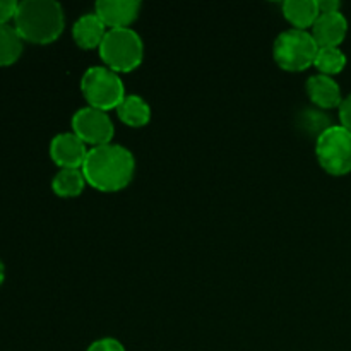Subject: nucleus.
<instances>
[{
    "instance_id": "obj_16",
    "label": "nucleus",
    "mask_w": 351,
    "mask_h": 351,
    "mask_svg": "<svg viewBox=\"0 0 351 351\" xmlns=\"http://www.w3.org/2000/svg\"><path fill=\"white\" fill-rule=\"evenodd\" d=\"M24 40L10 24L0 26V67L12 65L23 53Z\"/></svg>"
},
{
    "instance_id": "obj_9",
    "label": "nucleus",
    "mask_w": 351,
    "mask_h": 351,
    "mask_svg": "<svg viewBox=\"0 0 351 351\" xmlns=\"http://www.w3.org/2000/svg\"><path fill=\"white\" fill-rule=\"evenodd\" d=\"M139 0H98L95 3V14L108 29L130 27L139 17Z\"/></svg>"
},
{
    "instance_id": "obj_22",
    "label": "nucleus",
    "mask_w": 351,
    "mask_h": 351,
    "mask_svg": "<svg viewBox=\"0 0 351 351\" xmlns=\"http://www.w3.org/2000/svg\"><path fill=\"white\" fill-rule=\"evenodd\" d=\"M3 280H5V267H3V263L0 261V287H2Z\"/></svg>"
},
{
    "instance_id": "obj_8",
    "label": "nucleus",
    "mask_w": 351,
    "mask_h": 351,
    "mask_svg": "<svg viewBox=\"0 0 351 351\" xmlns=\"http://www.w3.org/2000/svg\"><path fill=\"white\" fill-rule=\"evenodd\" d=\"M88 144L74 132H60L50 141V158L58 168H82L88 156Z\"/></svg>"
},
{
    "instance_id": "obj_15",
    "label": "nucleus",
    "mask_w": 351,
    "mask_h": 351,
    "mask_svg": "<svg viewBox=\"0 0 351 351\" xmlns=\"http://www.w3.org/2000/svg\"><path fill=\"white\" fill-rule=\"evenodd\" d=\"M86 178L81 168H60L51 180V191L58 197H77L84 192Z\"/></svg>"
},
{
    "instance_id": "obj_13",
    "label": "nucleus",
    "mask_w": 351,
    "mask_h": 351,
    "mask_svg": "<svg viewBox=\"0 0 351 351\" xmlns=\"http://www.w3.org/2000/svg\"><path fill=\"white\" fill-rule=\"evenodd\" d=\"M283 16L295 29H307L314 26L319 17L317 0H287L281 5Z\"/></svg>"
},
{
    "instance_id": "obj_18",
    "label": "nucleus",
    "mask_w": 351,
    "mask_h": 351,
    "mask_svg": "<svg viewBox=\"0 0 351 351\" xmlns=\"http://www.w3.org/2000/svg\"><path fill=\"white\" fill-rule=\"evenodd\" d=\"M86 351H125V346L115 338H99L93 341Z\"/></svg>"
},
{
    "instance_id": "obj_10",
    "label": "nucleus",
    "mask_w": 351,
    "mask_h": 351,
    "mask_svg": "<svg viewBox=\"0 0 351 351\" xmlns=\"http://www.w3.org/2000/svg\"><path fill=\"white\" fill-rule=\"evenodd\" d=\"M311 33L319 48L339 47L348 33V21L341 12L319 14Z\"/></svg>"
},
{
    "instance_id": "obj_19",
    "label": "nucleus",
    "mask_w": 351,
    "mask_h": 351,
    "mask_svg": "<svg viewBox=\"0 0 351 351\" xmlns=\"http://www.w3.org/2000/svg\"><path fill=\"white\" fill-rule=\"evenodd\" d=\"M17 10V2L14 0H0V26L9 24V21H14Z\"/></svg>"
},
{
    "instance_id": "obj_4",
    "label": "nucleus",
    "mask_w": 351,
    "mask_h": 351,
    "mask_svg": "<svg viewBox=\"0 0 351 351\" xmlns=\"http://www.w3.org/2000/svg\"><path fill=\"white\" fill-rule=\"evenodd\" d=\"M81 93L88 101V106L110 112L125 98V86L119 72L106 65H91L81 77Z\"/></svg>"
},
{
    "instance_id": "obj_3",
    "label": "nucleus",
    "mask_w": 351,
    "mask_h": 351,
    "mask_svg": "<svg viewBox=\"0 0 351 351\" xmlns=\"http://www.w3.org/2000/svg\"><path fill=\"white\" fill-rule=\"evenodd\" d=\"M98 50L106 67L123 74L136 71L143 64L144 41L132 27L108 29Z\"/></svg>"
},
{
    "instance_id": "obj_7",
    "label": "nucleus",
    "mask_w": 351,
    "mask_h": 351,
    "mask_svg": "<svg viewBox=\"0 0 351 351\" xmlns=\"http://www.w3.org/2000/svg\"><path fill=\"white\" fill-rule=\"evenodd\" d=\"M71 123L72 132L91 147L110 144L115 136V125L110 119V113L93 106H82L75 110Z\"/></svg>"
},
{
    "instance_id": "obj_20",
    "label": "nucleus",
    "mask_w": 351,
    "mask_h": 351,
    "mask_svg": "<svg viewBox=\"0 0 351 351\" xmlns=\"http://www.w3.org/2000/svg\"><path fill=\"white\" fill-rule=\"evenodd\" d=\"M339 120H341V125L351 132V95L343 98L341 105H339Z\"/></svg>"
},
{
    "instance_id": "obj_21",
    "label": "nucleus",
    "mask_w": 351,
    "mask_h": 351,
    "mask_svg": "<svg viewBox=\"0 0 351 351\" xmlns=\"http://www.w3.org/2000/svg\"><path fill=\"white\" fill-rule=\"evenodd\" d=\"M317 5L321 14L341 12V2L339 0H317Z\"/></svg>"
},
{
    "instance_id": "obj_11",
    "label": "nucleus",
    "mask_w": 351,
    "mask_h": 351,
    "mask_svg": "<svg viewBox=\"0 0 351 351\" xmlns=\"http://www.w3.org/2000/svg\"><path fill=\"white\" fill-rule=\"evenodd\" d=\"M307 95L315 106L322 110L339 108L343 101L341 88L331 75L314 74L307 79Z\"/></svg>"
},
{
    "instance_id": "obj_17",
    "label": "nucleus",
    "mask_w": 351,
    "mask_h": 351,
    "mask_svg": "<svg viewBox=\"0 0 351 351\" xmlns=\"http://www.w3.org/2000/svg\"><path fill=\"white\" fill-rule=\"evenodd\" d=\"M346 55L339 47H324L319 48L317 57H315L314 67L317 69L319 74L335 75L345 69Z\"/></svg>"
},
{
    "instance_id": "obj_6",
    "label": "nucleus",
    "mask_w": 351,
    "mask_h": 351,
    "mask_svg": "<svg viewBox=\"0 0 351 351\" xmlns=\"http://www.w3.org/2000/svg\"><path fill=\"white\" fill-rule=\"evenodd\" d=\"M315 158L331 175L351 171V132L341 123L331 125L315 137Z\"/></svg>"
},
{
    "instance_id": "obj_5",
    "label": "nucleus",
    "mask_w": 351,
    "mask_h": 351,
    "mask_svg": "<svg viewBox=\"0 0 351 351\" xmlns=\"http://www.w3.org/2000/svg\"><path fill=\"white\" fill-rule=\"evenodd\" d=\"M317 51L319 45L307 29H285L273 43L274 62L287 72L307 71L314 65Z\"/></svg>"
},
{
    "instance_id": "obj_1",
    "label": "nucleus",
    "mask_w": 351,
    "mask_h": 351,
    "mask_svg": "<svg viewBox=\"0 0 351 351\" xmlns=\"http://www.w3.org/2000/svg\"><path fill=\"white\" fill-rule=\"evenodd\" d=\"M86 184L99 192L123 191L136 175V158L122 144H103L89 147L82 165Z\"/></svg>"
},
{
    "instance_id": "obj_14",
    "label": "nucleus",
    "mask_w": 351,
    "mask_h": 351,
    "mask_svg": "<svg viewBox=\"0 0 351 351\" xmlns=\"http://www.w3.org/2000/svg\"><path fill=\"white\" fill-rule=\"evenodd\" d=\"M117 115L122 120V123L129 127H139L147 125L151 122V105L139 95H127L122 99L119 106H117Z\"/></svg>"
},
{
    "instance_id": "obj_2",
    "label": "nucleus",
    "mask_w": 351,
    "mask_h": 351,
    "mask_svg": "<svg viewBox=\"0 0 351 351\" xmlns=\"http://www.w3.org/2000/svg\"><path fill=\"white\" fill-rule=\"evenodd\" d=\"M14 27L24 41L34 45L53 43L64 33V9L55 0H23L17 2Z\"/></svg>"
},
{
    "instance_id": "obj_12",
    "label": "nucleus",
    "mask_w": 351,
    "mask_h": 351,
    "mask_svg": "<svg viewBox=\"0 0 351 351\" xmlns=\"http://www.w3.org/2000/svg\"><path fill=\"white\" fill-rule=\"evenodd\" d=\"M106 31L108 27L95 12H86L75 19L72 26V38L82 50H93V48H99Z\"/></svg>"
}]
</instances>
